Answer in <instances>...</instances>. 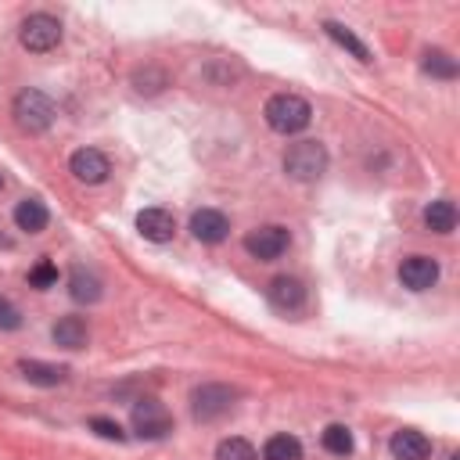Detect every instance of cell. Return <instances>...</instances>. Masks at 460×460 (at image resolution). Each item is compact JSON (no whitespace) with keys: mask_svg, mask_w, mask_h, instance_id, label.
<instances>
[{"mask_svg":"<svg viewBox=\"0 0 460 460\" xmlns=\"http://www.w3.org/2000/svg\"><path fill=\"white\" fill-rule=\"evenodd\" d=\"M216 460H259V453H255V446L248 442V438H223L219 446H216Z\"/></svg>","mask_w":460,"mask_h":460,"instance_id":"cell-22","label":"cell"},{"mask_svg":"<svg viewBox=\"0 0 460 460\" xmlns=\"http://www.w3.org/2000/svg\"><path fill=\"white\" fill-rule=\"evenodd\" d=\"M29 284H32L36 291H47V288H54V284H58V266H54L50 259H40V262L29 270Z\"/></svg>","mask_w":460,"mask_h":460,"instance_id":"cell-24","label":"cell"},{"mask_svg":"<svg viewBox=\"0 0 460 460\" xmlns=\"http://www.w3.org/2000/svg\"><path fill=\"white\" fill-rule=\"evenodd\" d=\"M0 187H4V172H0Z\"/></svg>","mask_w":460,"mask_h":460,"instance_id":"cell-27","label":"cell"},{"mask_svg":"<svg viewBox=\"0 0 460 460\" xmlns=\"http://www.w3.org/2000/svg\"><path fill=\"white\" fill-rule=\"evenodd\" d=\"M18 327H22V313H18V305H14L11 298L0 295V331H18Z\"/></svg>","mask_w":460,"mask_h":460,"instance_id":"cell-25","label":"cell"},{"mask_svg":"<svg viewBox=\"0 0 460 460\" xmlns=\"http://www.w3.org/2000/svg\"><path fill=\"white\" fill-rule=\"evenodd\" d=\"M137 230L144 234V241L165 244V241H172V234H176V219H172V212H165V208H144V212H137Z\"/></svg>","mask_w":460,"mask_h":460,"instance_id":"cell-11","label":"cell"},{"mask_svg":"<svg viewBox=\"0 0 460 460\" xmlns=\"http://www.w3.org/2000/svg\"><path fill=\"white\" fill-rule=\"evenodd\" d=\"M424 226L435 230V234H453V226H456V205L446 201V198L431 201V205L424 208Z\"/></svg>","mask_w":460,"mask_h":460,"instance_id":"cell-19","label":"cell"},{"mask_svg":"<svg viewBox=\"0 0 460 460\" xmlns=\"http://www.w3.org/2000/svg\"><path fill=\"white\" fill-rule=\"evenodd\" d=\"M388 453L395 460H428L431 456V438L417 428H399L388 442Z\"/></svg>","mask_w":460,"mask_h":460,"instance_id":"cell-10","label":"cell"},{"mask_svg":"<svg viewBox=\"0 0 460 460\" xmlns=\"http://www.w3.org/2000/svg\"><path fill=\"white\" fill-rule=\"evenodd\" d=\"M50 338L54 345L61 349H83L90 341V331H86V320L83 316H61L54 327H50Z\"/></svg>","mask_w":460,"mask_h":460,"instance_id":"cell-16","label":"cell"},{"mask_svg":"<svg viewBox=\"0 0 460 460\" xmlns=\"http://www.w3.org/2000/svg\"><path fill=\"white\" fill-rule=\"evenodd\" d=\"M327 169V147L320 140H298L284 151V172L298 183H309V180H320Z\"/></svg>","mask_w":460,"mask_h":460,"instance_id":"cell-2","label":"cell"},{"mask_svg":"<svg viewBox=\"0 0 460 460\" xmlns=\"http://www.w3.org/2000/svg\"><path fill=\"white\" fill-rule=\"evenodd\" d=\"M18 374H22L29 385H36V388H54V385H61V381L68 377L65 367L43 363V359H22V363H18Z\"/></svg>","mask_w":460,"mask_h":460,"instance_id":"cell-15","label":"cell"},{"mask_svg":"<svg viewBox=\"0 0 460 460\" xmlns=\"http://www.w3.org/2000/svg\"><path fill=\"white\" fill-rule=\"evenodd\" d=\"M262 119H266V126H270L273 133L291 137V133H302V129L313 122V108H309V101L298 97V93H273V97L266 101V108H262Z\"/></svg>","mask_w":460,"mask_h":460,"instance_id":"cell-1","label":"cell"},{"mask_svg":"<svg viewBox=\"0 0 460 460\" xmlns=\"http://www.w3.org/2000/svg\"><path fill=\"white\" fill-rule=\"evenodd\" d=\"M47 223H50V212H47V205H43L40 198H22V201L14 205V226H18V230H25V234H43Z\"/></svg>","mask_w":460,"mask_h":460,"instance_id":"cell-14","label":"cell"},{"mask_svg":"<svg viewBox=\"0 0 460 460\" xmlns=\"http://www.w3.org/2000/svg\"><path fill=\"white\" fill-rule=\"evenodd\" d=\"M234 399H237V392L230 385H198L190 392V413H194V420H216L234 406Z\"/></svg>","mask_w":460,"mask_h":460,"instance_id":"cell-6","label":"cell"},{"mask_svg":"<svg viewBox=\"0 0 460 460\" xmlns=\"http://www.w3.org/2000/svg\"><path fill=\"white\" fill-rule=\"evenodd\" d=\"M424 72L435 79H456V61L446 50H428L424 54Z\"/></svg>","mask_w":460,"mask_h":460,"instance_id":"cell-23","label":"cell"},{"mask_svg":"<svg viewBox=\"0 0 460 460\" xmlns=\"http://www.w3.org/2000/svg\"><path fill=\"white\" fill-rule=\"evenodd\" d=\"M133 431L140 438H165L172 431V417L165 410V402L158 399H140L133 406Z\"/></svg>","mask_w":460,"mask_h":460,"instance_id":"cell-7","label":"cell"},{"mask_svg":"<svg viewBox=\"0 0 460 460\" xmlns=\"http://www.w3.org/2000/svg\"><path fill=\"white\" fill-rule=\"evenodd\" d=\"M190 234L201 241V244H219L226 234H230V223L219 208H198L190 216Z\"/></svg>","mask_w":460,"mask_h":460,"instance_id":"cell-12","label":"cell"},{"mask_svg":"<svg viewBox=\"0 0 460 460\" xmlns=\"http://www.w3.org/2000/svg\"><path fill=\"white\" fill-rule=\"evenodd\" d=\"M262 460H302V442L295 435H270L262 446Z\"/></svg>","mask_w":460,"mask_h":460,"instance_id":"cell-20","label":"cell"},{"mask_svg":"<svg viewBox=\"0 0 460 460\" xmlns=\"http://www.w3.org/2000/svg\"><path fill=\"white\" fill-rule=\"evenodd\" d=\"M68 172H72L79 183H104L108 172H111V165H108V158H104L97 147H79V151H72V158H68Z\"/></svg>","mask_w":460,"mask_h":460,"instance_id":"cell-8","label":"cell"},{"mask_svg":"<svg viewBox=\"0 0 460 460\" xmlns=\"http://www.w3.org/2000/svg\"><path fill=\"white\" fill-rule=\"evenodd\" d=\"M68 295H72L75 302H83V305H93V302L101 298V277L90 273V270H83V266H75V270L68 273Z\"/></svg>","mask_w":460,"mask_h":460,"instance_id":"cell-17","label":"cell"},{"mask_svg":"<svg viewBox=\"0 0 460 460\" xmlns=\"http://www.w3.org/2000/svg\"><path fill=\"white\" fill-rule=\"evenodd\" d=\"M288 244H291V234L284 226H277V223H266V226H255V230L244 234V252L252 259H259V262L280 259L288 252Z\"/></svg>","mask_w":460,"mask_h":460,"instance_id":"cell-5","label":"cell"},{"mask_svg":"<svg viewBox=\"0 0 460 460\" xmlns=\"http://www.w3.org/2000/svg\"><path fill=\"white\" fill-rule=\"evenodd\" d=\"M18 43L25 50H32V54H47V50H54L61 43V22L54 14H47V11H36L18 25Z\"/></svg>","mask_w":460,"mask_h":460,"instance_id":"cell-4","label":"cell"},{"mask_svg":"<svg viewBox=\"0 0 460 460\" xmlns=\"http://www.w3.org/2000/svg\"><path fill=\"white\" fill-rule=\"evenodd\" d=\"M323 32H327L341 50H349L356 61H370V47H367L349 25H341V22H323Z\"/></svg>","mask_w":460,"mask_h":460,"instance_id":"cell-18","label":"cell"},{"mask_svg":"<svg viewBox=\"0 0 460 460\" xmlns=\"http://www.w3.org/2000/svg\"><path fill=\"white\" fill-rule=\"evenodd\" d=\"M11 115H14L18 129H25V133H43V129H50L58 108H54V101H50L43 90H22V93L14 97Z\"/></svg>","mask_w":460,"mask_h":460,"instance_id":"cell-3","label":"cell"},{"mask_svg":"<svg viewBox=\"0 0 460 460\" xmlns=\"http://www.w3.org/2000/svg\"><path fill=\"white\" fill-rule=\"evenodd\" d=\"M90 428H93L101 438H115V442H122V438H126V431H122L115 420H108V417H90Z\"/></svg>","mask_w":460,"mask_h":460,"instance_id":"cell-26","label":"cell"},{"mask_svg":"<svg viewBox=\"0 0 460 460\" xmlns=\"http://www.w3.org/2000/svg\"><path fill=\"white\" fill-rule=\"evenodd\" d=\"M399 280H402V288H410V291H428V288H435V280H438V262H435L431 255H406V259L399 262Z\"/></svg>","mask_w":460,"mask_h":460,"instance_id":"cell-9","label":"cell"},{"mask_svg":"<svg viewBox=\"0 0 460 460\" xmlns=\"http://www.w3.org/2000/svg\"><path fill=\"white\" fill-rule=\"evenodd\" d=\"M266 295H270V305L280 309V313H291V309H298L305 302V288H302L298 277H273Z\"/></svg>","mask_w":460,"mask_h":460,"instance_id":"cell-13","label":"cell"},{"mask_svg":"<svg viewBox=\"0 0 460 460\" xmlns=\"http://www.w3.org/2000/svg\"><path fill=\"white\" fill-rule=\"evenodd\" d=\"M320 442H323V449H327V453H334V456L352 453V431H349L345 424H327V428H323V435H320Z\"/></svg>","mask_w":460,"mask_h":460,"instance_id":"cell-21","label":"cell"}]
</instances>
